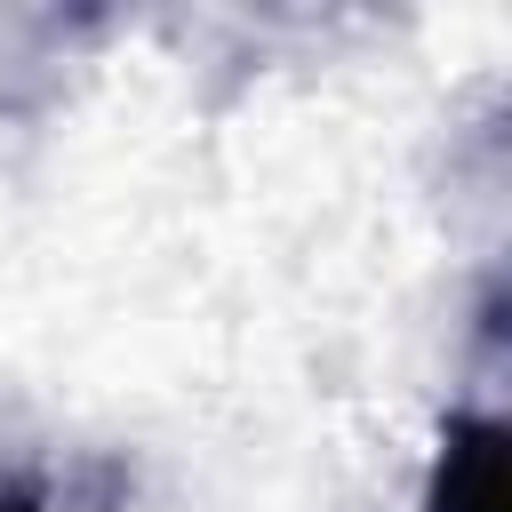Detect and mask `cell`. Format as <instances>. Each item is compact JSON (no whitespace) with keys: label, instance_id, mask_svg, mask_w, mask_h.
<instances>
[{"label":"cell","instance_id":"obj_1","mask_svg":"<svg viewBox=\"0 0 512 512\" xmlns=\"http://www.w3.org/2000/svg\"><path fill=\"white\" fill-rule=\"evenodd\" d=\"M424 512H504V424L496 416H448Z\"/></svg>","mask_w":512,"mask_h":512},{"label":"cell","instance_id":"obj_2","mask_svg":"<svg viewBox=\"0 0 512 512\" xmlns=\"http://www.w3.org/2000/svg\"><path fill=\"white\" fill-rule=\"evenodd\" d=\"M0 512H40V496H32V488H8V480H0Z\"/></svg>","mask_w":512,"mask_h":512}]
</instances>
